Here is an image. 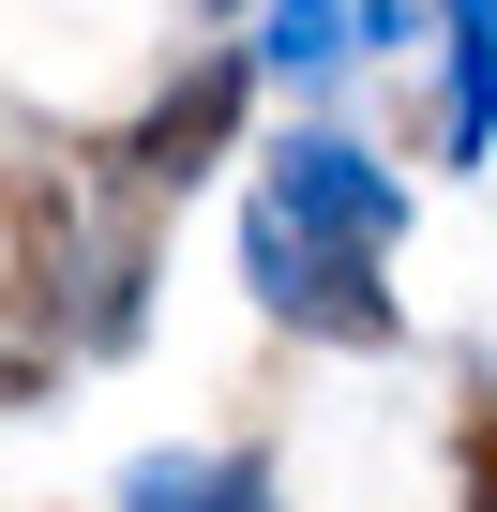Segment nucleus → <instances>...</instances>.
<instances>
[{"mask_svg": "<svg viewBox=\"0 0 497 512\" xmlns=\"http://www.w3.org/2000/svg\"><path fill=\"white\" fill-rule=\"evenodd\" d=\"M241 287H257V317H287V332H317V347H407L392 256H362V241H317V226H287L272 196L241 211Z\"/></svg>", "mask_w": 497, "mask_h": 512, "instance_id": "f257e3e1", "label": "nucleus"}, {"mask_svg": "<svg viewBox=\"0 0 497 512\" xmlns=\"http://www.w3.org/2000/svg\"><path fill=\"white\" fill-rule=\"evenodd\" d=\"M257 76H272L257 46H196V61H181V76L151 91V121L121 136V166H136L151 196H196V181H211V166L241 151V106H257Z\"/></svg>", "mask_w": 497, "mask_h": 512, "instance_id": "f03ea898", "label": "nucleus"}, {"mask_svg": "<svg viewBox=\"0 0 497 512\" xmlns=\"http://www.w3.org/2000/svg\"><path fill=\"white\" fill-rule=\"evenodd\" d=\"M287 226H317V241H362V256H392V226H407V196H392V166L362 151V136H332V121H302V136H272V181H257Z\"/></svg>", "mask_w": 497, "mask_h": 512, "instance_id": "7ed1b4c3", "label": "nucleus"}, {"mask_svg": "<svg viewBox=\"0 0 497 512\" xmlns=\"http://www.w3.org/2000/svg\"><path fill=\"white\" fill-rule=\"evenodd\" d=\"M497 151V0H452L437 16V166Z\"/></svg>", "mask_w": 497, "mask_h": 512, "instance_id": "20e7f679", "label": "nucleus"}, {"mask_svg": "<svg viewBox=\"0 0 497 512\" xmlns=\"http://www.w3.org/2000/svg\"><path fill=\"white\" fill-rule=\"evenodd\" d=\"M106 512H272V467L257 452H136Z\"/></svg>", "mask_w": 497, "mask_h": 512, "instance_id": "39448f33", "label": "nucleus"}, {"mask_svg": "<svg viewBox=\"0 0 497 512\" xmlns=\"http://www.w3.org/2000/svg\"><path fill=\"white\" fill-rule=\"evenodd\" d=\"M61 272H76V196H61V166H16V347H46Z\"/></svg>", "mask_w": 497, "mask_h": 512, "instance_id": "423d86ee", "label": "nucleus"}, {"mask_svg": "<svg viewBox=\"0 0 497 512\" xmlns=\"http://www.w3.org/2000/svg\"><path fill=\"white\" fill-rule=\"evenodd\" d=\"M257 61H272V76H332V61H362V0H272V16H257Z\"/></svg>", "mask_w": 497, "mask_h": 512, "instance_id": "0eeeda50", "label": "nucleus"}, {"mask_svg": "<svg viewBox=\"0 0 497 512\" xmlns=\"http://www.w3.org/2000/svg\"><path fill=\"white\" fill-rule=\"evenodd\" d=\"M422 16H452V0H362V46H422Z\"/></svg>", "mask_w": 497, "mask_h": 512, "instance_id": "6e6552de", "label": "nucleus"}, {"mask_svg": "<svg viewBox=\"0 0 497 512\" xmlns=\"http://www.w3.org/2000/svg\"><path fill=\"white\" fill-rule=\"evenodd\" d=\"M467 512H497V407H467Z\"/></svg>", "mask_w": 497, "mask_h": 512, "instance_id": "1a4fd4ad", "label": "nucleus"}]
</instances>
